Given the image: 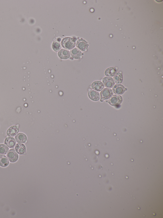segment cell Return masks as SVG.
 <instances>
[{"label":"cell","instance_id":"cell-15","mask_svg":"<svg viewBox=\"0 0 163 218\" xmlns=\"http://www.w3.org/2000/svg\"><path fill=\"white\" fill-rule=\"evenodd\" d=\"M117 71V69L115 68L111 67L106 69L105 72V75L107 77H113L116 74Z\"/></svg>","mask_w":163,"mask_h":218},{"label":"cell","instance_id":"cell-12","mask_svg":"<svg viewBox=\"0 0 163 218\" xmlns=\"http://www.w3.org/2000/svg\"><path fill=\"white\" fill-rule=\"evenodd\" d=\"M15 138L18 143H24L27 141L26 136L22 133L18 134L15 137Z\"/></svg>","mask_w":163,"mask_h":218},{"label":"cell","instance_id":"cell-5","mask_svg":"<svg viewBox=\"0 0 163 218\" xmlns=\"http://www.w3.org/2000/svg\"><path fill=\"white\" fill-rule=\"evenodd\" d=\"M126 90V88H125L122 85L120 84L115 85L113 88V93L117 95H122Z\"/></svg>","mask_w":163,"mask_h":218},{"label":"cell","instance_id":"cell-9","mask_svg":"<svg viewBox=\"0 0 163 218\" xmlns=\"http://www.w3.org/2000/svg\"><path fill=\"white\" fill-rule=\"evenodd\" d=\"M92 87L93 90L100 92L104 88V85L101 82L96 81L92 84Z\"/></svg>","mask_w":163,"mask_h":218},{"label":"cell","instance_id":"cell-13","mask_svg":"<svg viewBox=\"0 0 163 218\" xmlns=\"http://www.w3.org/2000/svg\"><path fill=\"white\" fill-rule=\"evenodd\" d=\"M5 143L9 147L13 148L16 146V142L14 138L9 137L5 139Z\"/></svg>","mask_w":163,"mask_h":218},{"label":"cell","instance_id":"cell-14","mask_svg":"<svg viewBox=\"0 0 163 218\" xmlns=\"http://www.w3.org/2000/svg\"><path fill=\"white\" fill-rule=\"evenodd\" d=\"M15 149L17 153L20 154H23L26 152V147L25 145L23 144H17Z\"/></svg>","mask_w":163,"mask_h":218},{"label":"cell","instance_id":"cell-3","mask_svg":"<svg viewBox=\"0 0 163 218\" xmlns=\"http://www.w3.org/2000/svg\"><path fill=\"white\" fill-rule=\"evenodd\" d=\"M113 90L109 88H105L103 90L101 93V101L103 102L105 100L109 99L113 95Z\"/></svg>","mask_w":163,"mask_h":218},{"label":"cell","instance_id":"cell-10","mask_svg":"<svg viewBox=\"0 0 163 218\" xmlns=\"http://www.w3.org/2000/svg\"><path fill=\"white\" fill-rule=\"evenodd\" d=\"M19 131L18 127L16 126H12L9 128L7 132L8 136L10 137H14L17 135Z\"/></svg>","mask_w":163,"mask_h":218},{"label":"cell","instance_id":"cell-18","mask_svg":"<svg viewBox=\"0 0 163 218\" xmlns=\"http://www.w3.org/2000/svg\"><path fill=\"white\" fill-rule=\"evenodd\" d=\"M115 82L117 84H121L123 81V75L120 73H117L114 77Z\"/></svg>","mask_w":163,"mask_h":218},{"label":"cell","instance_id":"cell-1","mask_svg":"<svg viewBox=\"0 0 163 218\" xmlns=\"http://www.w3.org/2000/svg\"><path fill=\"white\" fill-rule=\"evenodd\" d=\"M76 40L74 38L66 37L62 39V45L63 48L65 49L71 50L75 47Z\"/></svg>","mask_w":163,"mask_h":218},{"label":"cell","instance_id":"cell-7","mask_svg":"<svg viewBox=\"0 0 163 218\" xmlns=\"http://www.w3.org/2000/svg\"><path fill=\"white\" fill-rule=\"evenodd\" d=\"M90 99L94 101H98L100 98V95L98 92L92 90H90L88 93Z\"/></svg>","mask_w":163,"mask_h":218},{"label":"cell","instance_id":"cell-16","mask_svg":"<svg viewBox=\"0 0 163 218\" xmlns=\"http://www.w3.org/2000/svg\"><path fill=\"white\" fill-rule=\"evenodd\" d=\"M71 55L75 59H79L82 56V52L77 48H75L71 51Z\"/></svg>","mask_w":163,"mask_h":218},{"label":"cell","instance_id":"cell-17","mask_svg":"<svg viewBox=\"0 0 163 218\" xmlns=\"http://www.w3.org/2000/svg\"><path fill=\"white\" fill-rule=\"evenodd\" d=\"M9 163V161L6 156L0 155V166L4 167H7Z\"/></svg>","mask_w":163,"mask_h":218},{"label":"cell","instance_id":"cell-19","mask_svg":"<svg viewBox=\"0 0 163 218\" xmlns=\"http://www.w3.org/2000/svg\"><path fill=\"white\" fill-rule=\"evenodd\" d=\"M9 148L5 145H0V154H6Z\"/></svg>","mask_w":163,"mask_h":218},{"label":"cell","instance_id":"cell-20","mask_svg":"<svg viewBox=\"0 0 163 218\" xmlns=\"http://www.w3.org/2000/svg\"><path fill=\"white\" fill-rule=\"evenodd\" d=\"M52 47L54 51H57L61 49V44L58 42H54L52 45Z\"/></svg>","mask_w":163,"mask_h":218},{"label":"cell","instance_id":"cell-4","mask_svg":"<svg viewBox=\"0 0 163 218\" xmlns=\"http://www.w3.org/2000/svg\"><path fill=\"white\" fill-rule=\"evenodd\" d=\"M7 156L9 160L12 162H16L18 159V155L14 149L9 151Z\"/></svg>","mask_w":163,"mask_h":218},{"label":"cell","instance_id":"cell-11","mask_svg":"<svg viewBox=\"0 0 163 218\" xmlns=\"http://www.w3.org/2000/svg\"><path fill=\"white\" fill-rule=\"evenodd\" d=\"M58 56L61 59H67L70 57V52L67 50L62 49L59 51Z\"/></svg>","mask_w":163,"mask_h":218},{"label":"cell","instance_id":"cell-8","mask_svg":"<svg viewBox=\"0 0 163 218\" xmlns=\"http://www.w3.org/2000/svg\"><path fill=\"white\" fill-rule=\"evenodd\" d=\"M77 46L78 49L81 50L85 51L88 48V45L85 40L82 39H81L77 41Z\"/></svg>","mask_w":163,"mask_h":218},{"label":"cell","instance_id":"cell-2","mask_svg":"<svg viewBox=\"0 0 163 218\" xmlns=\"http://www.w3.org/2000/svg\"><path fill=\"white\" fill-rule=\"evenodd\" d=\"M123 99L121 96L114 95L109 99H107L106 102L113 106H117L120 105Z\"/></svg>","mask_w":163,"mask_h":218},{"label":"cell","instance_id":"cell-6","mask_svg":"<svg viewBox=\"0 0 163 218\" xmlns=\"http://www.w3.org/2000/svg\"><path fill=\"white\" fill-rule=\"evenodd\" d=\"M102 82L105 86L109 88H112L115 84L113 79L110 77H105L103 79Z\"/></svg>","mask_w":163,"mask_h":218}]
</instances>
